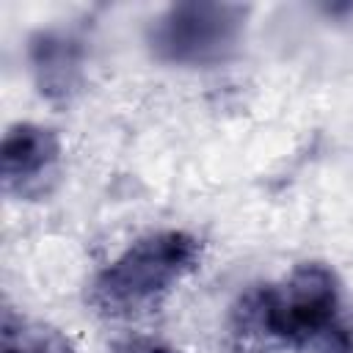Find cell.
<instances>
[{"label":"cell","instance_id":"obj_1","mask_svg":"<svg viewBox=\"0 0 353 353\" xmlns=\"http://www.w3.org/2000/svg\"><path fill=\"white\" fill-rule=\"evenodd\" d=\"M237 317L243 328L290 345H317L342 323L336 273L323 262H303L281 284L251 290L240 301Z\"/></svg>","mask_w":353,"mask_h":353},{"label":"cell","instance_id":"obj_2","mask_svg":"<svg viewBox=\"0 0 353 353\" xmlns=\"http://www.w3.org/2000/svg\"><path fill=\"white\" fill-rule=\"evenodd\" d=\"M201 245L182 229H163L124 248L91 284V301L110 314H132L160 301L199 262Z\"/></svg>","mask_w":353,"mask_h":353},{"label":"cell","instance_id":"obj_3","mask_svg":"<svg viewBox=\"0 0 353 353\" xmlns=\"http://www.w3.org/2000/svg\"><path fill=\"white\" fill-rule=\"evenodd\" d=\"M245 14L237 3H174L152 19L149 47L165 63H218L237 47Z\"/></svg>","mask_w":353,"mask_h":353},{"label":"cell","instance_id":"obj_4","mask_svg":"<svg viewBox=\"0 0 353 353\" xmlns=\"http://www.w3.org/2000/svg\"><path fill=\"white\" fill-rule=\"evenodd\" d=\"M61 154V143L50 127L33 121H17L6 130L0 146V171L6 190L30 193L52 174Z\"/></svg>","mask_w":353,"mask_h":353},{"label":"cell","instance_id":"obj_5","mask_svg":"<svg viewBox=\"0 0 353 353\" xmlns=\"http://www.w3.org/2000/svg\"><path fill=\"white\" fill-rule=\"evenodd\" d=\"M83 41L61 28H47L30 36L28 61L39 91L47 99H69L83 80Z\"/></svg>","mask_w":353,"mask_h":353},{"label":"cell","instance_id":"obj_6","mask_svg":"<svg viewBox=\"0 0 353 353\" xmlns=\"http://www.w3.org/2000/svg\"><path fill=\"white\" fill-rule=\"evenodd\" d=\"M3 353H74V350L61 334L41 325H28L22 320H14L11 312H6Z\"/></svg>","mask_w":353,"mask_h":353},{"label":"cell","instance_id":"obj_7","mask_svg":"<svg viewBox=\"0 0 353 353\" xmlns=\"http://www.w3.org/2000/svg\"><path fill=\"white\" fill-rule=\"evenodd\" d=\"M320 350L323 353H353V331L345 325V323H339L334 331H328L320 342Z\"/></svg>","mask_w":353,"mask_h":353},{"label":"cell","instance_id":"obj_8","mask_svg":"<svg viewBox=\"0 0 353 353\" xmlns=\"http://www.w3.org/2000/svg\"><path fill=\"white\" fill-rule=\"evenodd\" d=\"M119 353H176V350L154 339H132L124 347H119Z\"/></svg>","mask_w":353,"mask_h":353}]
</instances>
